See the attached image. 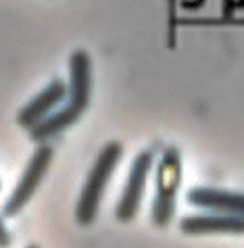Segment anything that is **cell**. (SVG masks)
Instances as JSON below:
<instances>
[{
  "mask_svg": "<svg viewBox=\"0 0 244 248\" xmlns=\"http://www.w3.org/2000/svg\"><path fill=\"white\" fill-rule=\"evenodd\" d=\"M52 159H55V148H52L50 144H39L37 148H35V153L31 155L29 163H26L24 172H22L20 181L16 183L11 196L7 198V202H4V207H2L4 218H13V216H17L24 209L26 202L33 198V194L37 192V187L42 185Z\"/></svg>",
  "mask_w": 244,
  "mask_h": 248,
  "instance_id": "4",
  "label": "cell"
},
{
  "mask_svg": "<svg viewBox=\"0 0 244 248\" xmlns=\"http://www.w3.org/2000/svg\"><path fill=\"white\" fill-rule=\"evenodd\" d=\"M70 83H68V98L65 105L55 111L50 118L39 122L29 131L31 140L39 144H48L55 135L64 133L72 124H77L79 118L85 113L92 98V59L85 50H77L70 57Z\"/></svg>",
  "mask_w": 244,
  "mask_h": 248,
  "instance_id": "1",
  "label": "cell"
},
{
  "mask_svg": "<svg viewBox=\"0 0 244 248\" xmlns=\"http://www.w3.org/2000/svg\"><path fill=\"white\" fill-rule=\"evenodd\" d=\"M179 229L185 235H244V216L196 214L185 216Z\"/></svg>",
  "mask_w": 244,
  "mask_h": 248,
  "instance_id": "7",
  "label": "cell"
},
{
  "mask_svg": "<svg viewBox=\"0 0 244 248\" xmlns=\"http://www.w3.org/2000/svg\"><path fill=\"white\" fill-rule=\"evenodd\" d=\"M124 155V148L120 141H107V144L100 148L98 157H96L94 166L87 172L85 185L81 189V196H79L77 202V222L81 227H90L96 220V214L100 209V202H103L105 189H107L109 181H112L114 172H116L118 163H120Z\"/></svg>",
  "mask_w": 244,
  "mask_h": 248,
  "instance_id": "2",
  "label": "cell"
},
{
  "mask_svg": "<svg viewBox=\"0 0 244 248\" xmlns=\"http://www.w3.org/2000/svg\"><path fill=\"white\" fill-rule=\"evenodd\" d=\"M11 246V233H9L7 224H4L2 216H0V248H9Z\"/></svg>",
  "mask_w": 244,
  "mask_h": 248,
  "instance_id": "9",
  "label": "cell"
},
{
  "mask_svg": "<svg viewBox=\"0 0 244 248\" xmlns=\"http://www.w3.org/2000/svg\"><path fill=\"white\" fill-rule=\"evenodd\" d=\"M65 98H68V85H65L61 78H55V81L48 83L35 98H31L29 103L22 107V111L17 113V124L31 131V128L37 126L39 122L50 118L55 107L64 103Z\"/></svg>",
  "mask_w": 244,
  "mask_h": 248,
  "instance_id": "6",
  "label": "cell"
},
{
  "mask_svg": "<svg viewBox=\"0 0 244 248\" xmlns=\"http://www.w3.org/2000/svg\"><path fill=\"white\" fill-rule=\"evenodd\" d=\"M26 248H39L37 244H29V246H26Z\"/></svg>",
  "mask_w": 244,
  "mask_h": 248,
  "instance_id": "10",
  "label": "cell"
},
{
  "mask_svg": "<svg viewBox=\"0 0 244 248\" xmlns=\"http://www.w3.org/2000/svg\"><path fill=\"white\" fill-rule=\"evenodd\" d=\"M153 166H155L153 150H140V153L135 155V159H133V163H131V170H129V176H127V181H124L120 201H118V205H116V218L120 220V222H131L137 216Z\"/></svg>",
  "mask_w": 244,
  "mask_h": 248,
  "instance_id": "5",
  "label": "cell"
},
{
  "mask_svg": "<svg viewBox=\"0 0 244 248\" xmlns=\"http://www.w3.org/2000/svg\"><path fill=\"white\" fill-rule=\"evenodd\" d=\"M181 174H183V163H181V153L175 146L163 148L162 157L155 172V198L150 218L153 224L159 229L168 227L172 222V216L177 209V192L181 185Z\"/></svg>",
  "mask_w": 244,
  "mask_h": 248,
  "instance_id": "3",
  "label": "cell"
},
{
  "mask_svg": "<svg viewBox=\"0 0 244 248\" xmlns=\"http://www.w3.org/2000/svg\"><path fill=\"white\" fill-rule=\"evenodd\" d=\"M188 205L198 209H210L216 214H231L244 216V194L229 192L218 187H192L185 196Z\"/></svg>",
  "mask_w": 244,
  "mask_h": 248,
  "instance_id": "8",
  "label": "cell"
}]
</instances>
